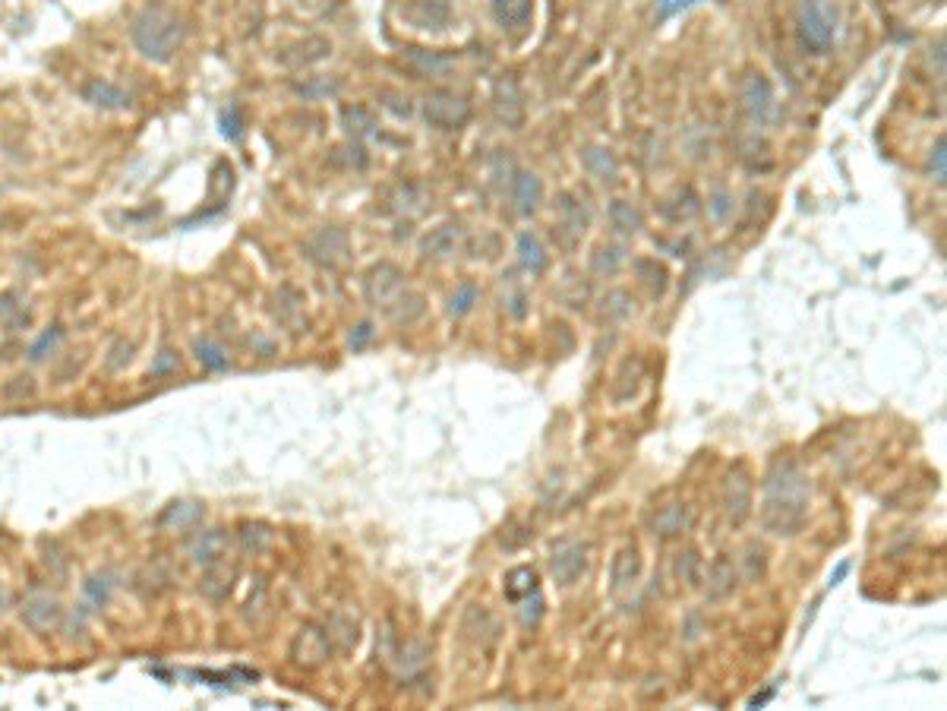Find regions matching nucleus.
Wrapping results in <instances>:
<instances>
[{"label":"nucleus","instance_id":"obj_28","mask_svg":"<svg viewBox=\"0 0 947 711\" xmlns=\"http://www.w3.org/2000/svg\"><path fill=\"white\" fill-rule=\"evenodd\" d=\"M581 203H584V200H578L575 193H562V196H559V203H556L559 228L572 231L575 237H581V234H584V228H588V222H591L588 206H581Z\"/></svg>","mask_w":947,"mask_h":711},{"label":"nucleus","instance_id":"obj_25","mask_svg":"<svg viewBox=\"0 0 947 711\" xmlns=\"http://www.w3.org/2000/svg\"><path fill=\"white\" fill-rule=\"evenodd\" d=\"M660 212H663V219H667V222H689L701 212V200H698V193L692 187H676L667 200L660 203Z\"/></svg>","mask_w":947,"mask_h":711},{"label":"nucleus","instance_id":"obj_33","mask_svg":"<svg viewBox=\"0 0 947 711\" xmlns=\"http://www.w3.org/2000/svg\"><path fill=\"white\" fill-rule=\"evenodd\" d=\"M0 323H4L10 332H19V329H29L32 323V313L26 310L23 298H19L16 291H7L0 294Z\"/></svg>","mask_w":947,"mask_h":711},{"label":"nucleus","instance_id":"obj_40","mask_svg":"<svg viewBox=\"0 0 947 711\" xmlns=\"http://www.w3.org/2000/svg\"><path fill=\"white\" fill-rule=\"evenodd\" d=\"M275 316L281 323H285L291 332H304L307 329V316H304V310H300V298L291 291V301H281L278 298V307H275Z\"/></svg>","mask_w":947,"mask_h":711},{"label":"nucleus","instance_id":"obj_37","mask_svg":"<svg viewBox=\"0 0 947 711\" xmlns=\"http://www.w3.org/2000/svg\"><path fill=\"white\" fill-rule=\"evenodd\" d=\"M764 572H768V550H764L758 541L745 544V550H742V576H745V582H761Z\"/></svg>","mask_w":947,"mask_h":711},{"label":"nucleus","instance_id":"obj_41","mask_svg":"<svg viewBox=\"0 0 947 711\" xmlns=\"http://www.w3.org/2000/svg\"><path fill=\"white\" fill-rule=\"evenodd\" d=\"M218 124H221V136H225V140H231V143L244 140V133H247V121H244V111H240L237 105H228L225 111H221Z\"/></svg>","mask_w":947,"mask_h":711},{"label":"nucleus","instance_id":"obj_27","mask_svg":"<svg viewBox=\"0 0 947 711\" xmlns=\"http://www.w3.org/2000/svg\"><path fill=\"white\" fill-rule=\"evenodd\" d=\"M540 196H543L540 177L531 174V171H515V177H512V200H515V209H518L521 215H531V212L540 206Z\"/></svg>","mask_w":947,"mask_h":711},{"label":"nucleus","instance_id":"obj_32","mask_svg":"<svg viewBox=\"0 0 947 711\" xmlns=\"http://www.w3.org/2000/svg\"><path fill=\"white\" fill-rule=\"evenodd\" d=\"M581 162H584V168H588V174L597 177V181H603V184H610L613 177H616V171H619L613 152H610V149H600V146L584 149V152H581Z\"/></svg>","mask_w":947,"mask_h":711},{"label":"nucleus","instance_id":"obj_47","mask_svg":"<svg viewBox=\"0 0 947 711\" xmlns=\"http://www.w3.org/2000/svg\"><path fill=\"white\" fill-rule=\"evenodd\" d=\"M294 89L304 98H322V95H335L338 83L335 79H307V83H297Z\"/></svg>","mask_w":947,"mask_h":711},{"label":"nucleus","instance_id":"obj_5","mask_svg":"<svg viewBox=\"0 0 947 711\" xmlns=\"http://www.w3.org/2000/svg\"><path fill=\"white\" fill-rule=\"evenodd\" d=\"M405 291H408L405 272H401V266H395L389 260L373 263L364 272V298H367L370 307H376L382 313H386Z\"/></svg>","mask_w":947,"mask_h":711},{"label":"nucleus","instance_id":"obj_51","mask_svg":"<svg viewBox=\"0 0 947 711\" xmlns=\"http://www.w3.org/2000/svg\"><path fill=\"white\" fill-rule=\"evenodd\" d=\"M130 358H133V342H124V339H120V342L111 348L108 367H111V370H120V367H127V364H130Z\"/></svg>","mask_w":947,"mask_h":711},{"label":"nucleus","instance_id":"obj_21","mask_svg":"<svg viewBox=\"0 0 947 711\" xmlns=\"http://www.w3.org/2000/svg\"><path fill=\"white\" fill-rule=\"evenodd\" d=\"M203 516H206L203 503L177 500V503H168L165 509H161L158 528H165V531H190V528H196L199 522H203Z\"/></svg>","mask_w":947,"mask_h":711},{"label":"nucleus","instance_id":"obj_54","mask_svg":"<svg viewBox=\"0 0 947 711\" xmlns=\"http://www.w3.org/2000/svg\"><path fill=\"white\" fill-rule=\"evenodd\" d=\"M4 222H7V219H4V215H0V228H4Z\"/></svg>","mask_w":947,"mask_h":711},{"label":"nucleus","instance_id":"obj_15","mask_svg":"<svg viewBox=\"0 0 947 711\" xmlns=\"http://www.w3.org/2000/svg\"><path fill=\"white\" fill-rule=\"evenodd\" d=\"M79 95H83L86 105H92L98 111H124V108L133 105L130 92L108 83V79H89V83L79 89Z\"/></svg>","mask_w":947,"mask_h":711},{"label":"nucleus","instance_id":"obj_50","mask_svg":"<svg viewBox=\"0 0 947 711\" xmlns=\"http://www.w3.org/2000/svg\"><path fill=\"white\" fill-rule=\"evenodd\" d=\"M698 0H657V19L663 23V19H670V16H676V13H682V10H689V7H695Z\"/></svg>","mask_w":947,"mask_h":711},{"label":"nucleus","instance_id":"obj_53","mask_svg":"<svg viewBox=\"0 0 947 711\" xmlns=\"http://www.w3.org/2000/svg\"><path fill=\"white\" fill-rule=\"evenodd\" d=\"M846 572H850V563H840V566H837V569L831 572V579H828V585H831V588H837V585H840V582L846 579Z\"/></svg>","mask_w":947,"mask_h":711},{"label":"nucleus","instance_id":"obj_45","mask_svg":"<svg viewBox=\"0 0 947 711\" xmlns=\"http://www.w3.org/2000/svg\"><path fill=\"white\" fill-rule=\"evenodd\" d=\"M622 260H626V253H622V247H600L597 253H594V260H591V269L597 272V275H613L619 266H622Z\"/></svg>","mask_w":947,"mask_h":711},{"label":"nucleus","instance_id":"obj_11","mask_svg":"<svg viewBox=\"0 0 947 711\" xmlns=\"http://www.w3.org/2000/svg\"><path fill=\"white\" fill-rule=\"evenodd\" d=\"M550 572H553L556 585H562V588L575 585L584 572H588V544L559 541L550 553Z\"/></svg>","mask_w":947,"mask_h":711},{"label":"nucleus","instance_id":"obj_20","mask_svg":"<svg viewBox=\"0 0 947 711\" xmlns=\"http://www.w3.org/2000/svg\"><path fill=\"white\" fill-rule=\"evenodd\" d=\"M382 209L386 212H395V215H414V212H420L423 209V203H427V193H423V187L417 184V181H398L395 187H389L386 190V196H382Z\"/></svg>","mask_w":947,"mask_h":711},{"label":"nucleus","instance_id":"obj_14","mask_svg":"<svg viewBox=\"0 0 947 711\" xmlns=\"http://www.w3.org/2000/svg\"><path fill=\"white\" fill-rule=\"evenodd\" d=\"M458 247H461V225L446 222V225L433 228L427 237H423V241H420V256H423V260H430V263H442V260H449L452 253H458Z\"/></svg>","mask_w":947,"mask_h":711},{"label":"nucleus","instance_id":"obj_38","mask_svg":"<svg viewBox=\"0 0 947 711\" xmlns=\"http://www.w3.org/2000/svg\"><path fill=\"white\" fill-rule=\"evenodd\" d=\"M420 313H423V298H420L417 291H411V288L401 294V298L386 310V316H389L392 323H414Z\"/></svg>","mask_w":947,"mask_h":711},{"label":"nucleus","instance_id":"obj_52","mask_svg":"<svg viewBox=\"0 0 947 711\" xmlns=\"http://www.w3.org/2000/svg\"><path fill=\"white\" fill-rule=\"evenodd\" d=\"M370 335H373V326H370V323H360V326H357V335H351V348H354V351L364 348V345L370 342Z\"/></svg>","mask_w":947,"mask_h":711},{"label":"nucleus","instance_id":"obj_17","mask_svg":"<svg viewBox=\"0 0 947 711\" xmlns=\"http://www.w3.org/2000/svg\"><path fill=\"white\" fill-rule=\"evenodd\" d=\"M405 16L414 29H442L452 16V0H408Z\"/></svg>","mask_w":947,"mask_h":711},{"label":"nucleus","instance_id":"obj_31","mask_svg":"<svg viewBox=\"0 0 947 711\" xmlns=\"http://www.w3.org/2000/svg\"><path fill=\"white\" fill-rule=\"evenodd\" d=\"M338 117H341V127H345V133L351 136V140H364V136L376 133V117L364 105H345Z\"/></svg>","mask_w":947,"mask_h":711},{"label":"nucleus","instance_id":"obj_16","mask_svg":"<svg viewBox=\"0 0 947 711\" xmlns=\"http://www.w3.org/2000/svg\"><path fill=\"white\" fill-rule=\"evenodd\" d=\"M234 579H237V566L228 563V560H215L203 569V579H199V595L209 598V601H225L234 588Z\"/></svg>","mask_w":947,"mask_h":711},{"label":"nucleus","instance_id":"obj_36","mask_svg":"<svg viewBox=\"0 0 947 711\" xmlns=\"http://www.w3.org/2000/svg\"><path fill=\"white\" fill-rule=\"evenodd\" d=\"M610 225L619 234H638L644 228V219H641V212L632 203L616 200V203H610Z\"/></svg>","mask_w":947,"mask_h":711},{"label":"nucleus","instance_id":"obj_19","mask_svg":"<svg viewBox=\"0 0 947 711\" xmlns=\"http://www.w3.org/2000/svg\"><path fill=\"white\" fill-rule=\"evenodd\" d=\"M689 525H692V509L685 506V503H667V506H660V509L654 512V519H651V531H654L657 538H663V541L679 538L682 531H689Z\"/></svg>","mask_w":947,"mask_h":711},{"label":"nucleus","instance_id":"obj_10","mask_svg":"<svg viewBox=\"0 0 947 711\" xmlns=\"http://www.w3.org/2000/svg\"><path fill=\"white\" fill-rule=\"evenodd\" d=\"M19 614H23V623L32 632H42V636L64 626V604H60L51 591H32L23 601V607H19Z\"/></svg>","mask_w":947,"mask_h":711},{"label":"nucleus","instance_id":"obj_29","mask_svg":"<svg viewBox=\"0 0 947 711\" xmlns=\"http://www.w3.org/2000/svg\"><path fill=\"white\" fill-rule=\"evenodd\" d=\"M275 541V531L266 522H240L237 525V547L250 553V557H259L266 553Z\"/></svg>","mask_w":947,"mask_h":711},{"label":"nucleus","instance_id":"obj_46","mask_svg":"<svg viewBox=\"0 0 947 711\" xmlns=\"http://www.w3.org/2000/svg\"><path fill=\"white\" fill-rule=\"evenodd\" d=\"M474 304H477V285L465 282V285H458L455 294L449 298V313L452 316H465V313H471Z\"/></svg>","mask_w":947,"mask_h":711},{"label":"nucleus","instance_id":"obj_34","mask_svg":"<svg viewBox=\"0 0 947 711\" xmlns=\"http://www.w3.org/2000/svg\"><path fill=\"white\" fill-rule=\"evenodd\" d=\"M518 263L534 275L547 269V250H543L537 234H531V231L518 234Z\"/></svg>","mask_w":947,"mask_h":711},{"label":"nucleus","instance_id":"obj_6","mask_svg":"<svg viewBox=\"0 0 947 711\" xmlns=\"http://www.w3.org/2000/svg\"><path fill=\"white\" fill-rule=\"evenodd\" d=\"M304 253L322 269H341L351 260V237H348L345 228L326 225V228H319V231H313L307 237Z\"/></svg>","mask_w":947,"mask_h":711},{"label":"nucleus","instance_id":"obj_4","mask_svg":"<svg viewBox=\"0 0 947 711\" xmlns=\"http://www.w3.org/2000/svg\"><path fill=\"white\" fill-rule=\"evenodd\" d=\"M423 117L436 130H461L471 121V102L455 89H430L423 98Z\"/></svg>","mask_w":947,"mask_h":711},{"label":"nucleus","instance_id":"obj_1","mask_svg":"<svg viewBox=\"0 0 947 711\" xmlns=\"http://www.w3.org/2000/svg\"><path fill=\"white\" fill-rule=\"evenodd\" d=\"M812 484L802 465L790 456H777L764 474L761 525L774 538H793L809 519Z\"/></svg>","mask_w":947,"mask_h":711},{"label":"nucleus","instance_id":"obj_43","mask_svg":"<svg viewBox=\"0 0 947 711\" xmlns=\"http://www.w3.org/2000/svg\"><path fill=\"white\" fill-rule=\"evenodd\" d=\"M60 339H64V326H60V323L48 326V329L42 332V339H38V342L29 348V361H45L48 354L60 345Z\"/></svg>","mask_w":947,"mask_h":711},{"label":"nucleus","instance_id":"obj_23","mask_svg":"<svg viewBox=\"0 0 947 711\" xmlns=\"http://www.w3.org/2000/svg\"><path fill=\"white\" fill-rule=\"evenodd\" d=\"M641 576V550L635 544H626L616 557H613V566H610V582H613V591H626L638 582Z\"/></svg>","mask_w":947,"mask_h":711},{"label":"nucleus","instance_id":"obj_13","mask_svg":"<svg viewBox=\"0 0 947 711\" xmlns=\"http://www.w3.org/2000/svg\"><path fill=\"white\" fill-rule=\"evenodd\" d=\"M187 553L196 566H209L215 560H225L228 553V531L225 528H199L187 544Z\"/></svg>","mask_w":947,"mask_h":711},{"label":"nucleus","instance_id":"obj_35","mask_svg":"<svg viewBox=\"0 0 947 711\" xmlns=\"http://www.w3.org/2000/svg\"><path fill=\"white\" fill-rule=\"evenodd\" d=\"M114 588H117V576H114L111 569L95 572V576H89V579L83 582L86 601H89L92 607H105V604L111 601V595H114Z\"/></svg>","mask_w":947,"mask_h":711},{"label":"nucleus","instance_id":"obj_8","mask_svg":"<svg viewBox=\"0 0 947 711\" xmlns=\"http://www.w3.org/2000/svg\"><path fill=\"white\" fill-rule=\"evenodd\" d=\"M755 506V484L752 474L745 465H733L727 471V481H723V512H727L730 525H742L752 516Z\"/></svg>","mask_w":947,"mask_h":711},{"label":"nucleus","instance_id":"obj_12","mask_svg":"<svg viewBox=\"0 0 947 711\" xmlns=\"http://www.w3.org/2000/svg\"><path fill=\"white\" fill-rule=\"evenodd\" d=\"M493 114L502 127L518 130L525 121V102H521V89L512 76H502L493 89Z\"/></svg>","mask_w":947,"mask_h":711},{"label":"nucleus","instance_id":"obj_26","mask_svg":"<svg viewBox=\"0 0 947 711\" xmlns=\"http://www.w3.org/2000/svg\"><path fill=\"white\" fill-rule=\"evenodd\" d=\"M326 632H329L332 648H338L341 655H348V651H354V648H357V642H360V626H357V620H354V617H348V614H345V610H335V614L329 617V623H326Z\"/></svg>","mask_w":947,"mask_h":711},{"label":"nucleus","instance_id":"obj_49","mask_svg":"<svg viewBox=\"0 0 947 711\" xmlns=\"http://www.w3.org/2000/svg\"><path fill=\"white\" fill-rule=\"evenodd\" d=\"M929 174L935 177L938 184L947 181V162H944V136H938L932 152H929Z\"/></svg>","mask_w":947,"mask_h":711},{"label":"nucleus","instance_id":"obj_44","mask_svg":"<svg viewBox=\"0 0 947 711\" xmlns=\"http://www.w3.org/2000/svg\"><path fill=\"white\" fill-rule=\"evenodd\" d=\"M676 576L685 582V585H698L701 582V557L695 550H685L676 557Z\"/></svg>","mask_w":947,"mask_h":711},{"label":"nucleus","instance_id":"obj_30","mask_svg":"<svg viewBox=\"0 0 947 711\" xmlns=\"http://www.w3.org/2000/svg\"><path fill=\"white\" fill-rule=\"evenodd\" d=\"M502 591H506V598H509L512 604H518L521 598L534 595V591H540L537 569H534V566H515V569H509V572H506V585H502Z\"/></svg>","mask_w":947,"mask_h":711},{"label":"nucleus","instance_id":"obj_24","mask_svg":"<svg viewBox=\"0 0 947 711\" xmlns=\"http://www.w3.org/2000/svg\"><path fill=\"white\" fill-rule=\"evenodd\" d=\"M493 19L502 29H525L534 16V0H490Z\"/></svg>","mask_w":947,"mask_h":711},{"label":"nucleus","instance_id":"obj_18","mask_svg":"<svg viewBox=\"0 0 947 711\" xmlns=\"http://www.w3.org/2000/svg\"><path fill=\"white\" fill-rule=\"evenodd\" d=\"M736 588H739V566L733 563L730 553H720L708 566V601H727Z\"/></svg>","mask_w":947,"mask_h":711},{"label":"nucleus","instance_id":"obj_3","mask_svg":"<svg viewBox=\"0 0 947 711\" xmlns=\"http://www.w3.org/2000/svg\"><path fill=\"white\" fill-rule=\"evenodd\" d=\"M840 13L831 0H802L796 10V38L802 51L824 54L837 38Z\"/></svg>","mask_w":947,"mask_h":711},{"label":"nucleus","instance_id":"obj_7","mask_svg":"<svg viewBox=\"0 0 947 711\" xmlns=\"http://www.w3.org/2000/svg\"><path fill=\"white\" fill-rule=\"evenodd\" d=\"M288 658L300 670H319L322 664L332 658L329 632L322 626H316V623H304L294 632V639L288 645Z\"/></svg>","mask_w":947,"mask_h":711},{"label":"nucleus","instance_id":"obj_22","mask_svg":"<svg viewBox=\"0 0 947 711\" xmlns=\"http://www.w3.org/2000/svg\"><path fill=\"white\" fill-rule=\"evenodd\" d=\"M329 51H332V45L326 42V38L310 35V38H304V42H297V45H291V48L281 51L278 61L285 64V67H291V70H304V67H310V64H319L322 57H329Z\"/></svg>","mask_w":947,"mask_h":711},{"label":"nucleus","instance_id":"obj_48","mask_svg":"<svg viewBox=\"0 0 947 711\" xmlns=\"http://www.w3.org/2000/svg\"><path fill=\"white\" fill-rule=\"evenodd\" d=\"M174 373H177V354L171 348H161L152 361V377L165 380V377H174Z\"/></svg>","mask_w":947,"mask_h":711},{"label":"nucleus","instance_id":"obj_39","mask_svg":"<svg viewBox=\"0 0 947 711\" xmlns=\"http://www.w3.org/2000/svg\"><path fill=\"white\" fill-rule=\"evenodd\" d=\"M193 354H196V361L203 364L206 370H212V373L228 370V354H225V348L215 345V342H209V339H196V342H193Z\"/></svg>","mask_w":947,"mask_h":711},{"label":"nucleus","instance_id":"obj_9","mask_svg":"<svg viewBox=\"0 0 947 711\" xmlns=\"http://www.w3.org/2000/svg\"><path fill=\"white\" fill-rule=\"evenodd\" d=\"M739 108L742 114L755 124H764L774 114V89L768 83V76L749 70L739 83Z\"/></svg>","mask_w":947,"mask_h":711},{"label":"nucleus","instance_id":"obj_2","mask_svg":"<svg viewBox=\"0 0 947 711\" xmlns=\"http://www.w3.org/2000/svg\"><path fill=\"white\" fill-rule=\"evenodd\" d=\"M133 48L152 64H171L177 48L184 45V23L165 7H143L130 23Z\"/></svg>","mask_w":947,"mask_h":711},{"label":"nucleus","instance_id":"obj_42","mask_svg":"<svg viewBox=\"0 0 947 711\" xmlns=\"http://www.w3.org/2000/svg\"><path fill=\"white\" fill-rule=\"evenodd\" d=\"M603 316H607L610 323H622L632 316V298L629 291H610L607 298H603Z\"/></svg>","mask_w":947,"mask_h":711}]
</instances>
